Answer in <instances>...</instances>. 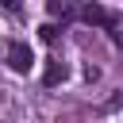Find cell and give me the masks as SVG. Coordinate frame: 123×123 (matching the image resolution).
<instances>
[{
  "mask_svg": "<svg viewBox=\"0 0 123 123\" xmlns=\"http://www.w3.org/2000/svg\"><path fill=\"white\" fill-rule=\"evenodd\" d=\"M4 54H8V65H12L15 73H27V69H31V62H35L27 42H8V46H4Z\"/></svg>",
  "mask_w": 123,
  "mask_h": 123,
  "instance_id": "1",
  "label": "cell"
},
{
  "mask_svg": "<svg viewBox=\"0 0 123 123\" xmlns=\"http://www.w3.org/2000/svg\"><path fill=\"white\" fill-rule=\"evenodd\" d=\"M81 15H85L88 23H96V27H108L111 35L119 31V19H115V12H108V8H100V4H88V8H81Z\"/></svg>",
  "mask_w": 123,
  "mask_h": 123,
  "instance_id": "2",
  "label": "cell"
},
{
  "mask_svg": "<svg viewBox=\"0 0 123 123\" xmlns=\"http://www.w3.org/2000/svg\"><path fill=\"white\" fill-rule=\"evenodd\" d=\"M65 77H69V69H65V62H58V58H50V62H46V69H42V85H50V88H54V85H62Z\"/></svg>",
  "mask_w": 123,
  "mask_h": 123,
  "instance_id": "3",
  "label": "cell"
},
{
  "mask_svg": "<svg viewBox=\"0 0 123 123\" xmlns=\"http://www.w3.org/2000/svg\"><path fill=\"white\" fill-rule=\"evenodd\" d=\"M50 15H62V19L73 15V4H58V0H54V4H50Z\"/></svg>",
  "mask_w": 123,
  "mask_h": 123,
  "instance_id": "4",
  "label": "cell"
},
{
  "mask_svg": "<svg viewBox=\"0 0 123 123\" xmlns=\"http://www.w3.org/2000/svg\"><path fill=\"white\" fill-rule=\"evenodd\" d=\"M38 35H42V42H54V38H58V27H54V23H42Z\"/></svg>",
  "mask_w": 123,
  "mask_h": 123,
  "instance_id": "5",
  "label": "cell"
},
{
  "mask_svg": "<svg viewBox=\"0 0 123 123\" xmlns=\"http://www.w3.org/2000/svg\"><path fill=\"white\" fill-rule=\"evenodd\" d=\"M111 108H115V111H123V88H119V92L111 96Z\"/></svg>",
  "mask_w": 123,
  "mask_h": 123,
  "instance_id": "6",
  "label": "cell"
}]
</instances>
